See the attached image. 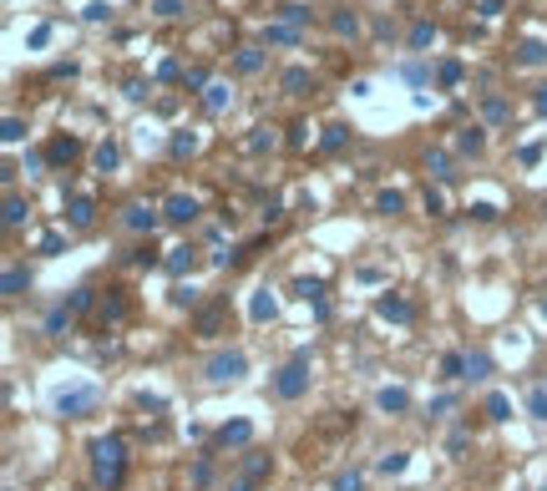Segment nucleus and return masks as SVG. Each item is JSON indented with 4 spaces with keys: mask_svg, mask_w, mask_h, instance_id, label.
<instances>
[{
    "mask_svg": "<svg viewBox=\"0 0 547 491\" xmlns=\"http://www.w3.org/2000/svg\"><path fill=\"white\" fill-rule=\"evenodd\" d=\"M122 471H127V441H122V436L92 441V476H97V486L117 491V486H122Z\"/></svg>",
    "mask_w": 547,
    "mask_h": 491,
    "instance_id": "1",
    "label": "nucleus"
},
{
    "mask_svg": "<svg viewBox=\"0 0 547 491\" xmlns=\"http://www.w3.org/2000/svg\"><path fill=\"white\" fill-rule=\"evenodd\" d=\"M274 390H279L284 400H299L304 390H310V365H304V355H299V360H289V365L274 375Z\"/></svg>",
    "mask_w": 547,
    "mask_h": 491,
    "instance_id": "2",
    "label": "nucleus"
},
{
    "mask_svg": "<svg viewBox=\"0 0 547 491\" xmlns=\"http://www.w3.org/2000/svg\"><path fill=\"white\" fill-rule=\"evenodd\" d=\"M244 370H249V355H244V350H223V355H213V360H208V370H203V375L223 385V380H238Z\"/></svg>",
    "mask_w": 547,
    "mask_h": 491,
    "instance_id": "3",
    "label": "nucleus"
},
{
    "mask_svg": "<svg viewBox=\"0 0 547 491\" xmlns=\"http://www.w3.org/2000/svg\"><path fill=\"white\" fill-rule=\"evenodd\" d=\"M162 218H167V223H193V218H198V198H188V193H172Z\"/></svg>",
    "mask_w": 547,
    "mask_h": 491,
    "instance_id": "4",
    "label": "nucleus"
},
{
    "mask_svg": "<svg viewBox=\"0 0 547 491\" xmlns=\"http://www.w3.org/2000/svg\"><path fill=\"white\" fill-rule=\"evenodd\" d=\"M122 223L132 228V233H152V228H158V213H152L147 203H127V213H122Z\"/></svg>",
    "mask_w": 547,
    "mask_h": 491,
    "instance_id": "5",
    "label": "nucleus"
},
{
    "mask_svg": "<svg viewBox=\"0 0 547 491\" xmlns=\"http://www.w3.org/2000/svg\"><path fill=\"white\" fill-rule=\"evenodd\" d=\"M375 314L390 319V325H406V319H410V304H406L401 294H380V299H375Z\"/></svg>",
    "mask_w": 547,
    "mask_h": 491,
    "instance_id": "6",
    "label": "nucleus"
},
{
    "mask_svg": "<svg viewBox=\"0 0 547 491\" xmlns=\"http://www.w3.org/2000/svg\"><path fill=\"white\" fill-rule=\"evenodd\" d=\"M76 157H81V142H76V137H56V142L46 147V162H51V167H67V162H76Z\"/></svg>",
    "mask_w": 547,
    "mask_h": 491,
    "instance_id": "7",
    "label": "nucleus"
},
{
    "mask_svg": "<svg viewBox=\"0 0 547 491\" xmlns=\"http://www.w3.org/2000/svg\"><path fill=\"white\" fill-rule=\"evenodd\" d=\"M97 405V390H71V395H56V411L61 415H81V411H92Z\"/></svg>",
    "mask_w": 547,
    "mask_h": 491,
    "instance_id": "8",
    "label": "nucleus"
},
{
    "mask_svg": "<svg viewBox=\"0 0 547 491\" xmlns=\"http://www.w3.org/2000/svg\"><path fill=\"white\" fill-rule=\"evenodd\" d=\"M223 325H228V304H208V309L198 314V334H203V339H213Z\"/></svg>",
    "mask_w": 547,
    "mask_h": 491,
    "instance_id": "9",
    "label": "nucleus"
},
{
    "mask_svg": "<svg viewBox=\"0 0 547 491\" xmlns=\"http://www.w3.org/2000/svg\"><path fill=\"white\" fill-rule=\"evenodd\" d=\"M249 436H254V425H249V420H228V425H223V431H218L213 441L228 451V446H249Z\"/></svg>",
    "mask_w": 547,
    "mask_h": 491,
    "instance_id": "10",
    "label": "nucleus"
},
{
    "mask_svg": "<svg viewBox=\"0 0 547 491\" xmlns=\"http://www.w3.org/2000/svg\"><path fill=\"white\" fill-rule=\"evenodd\" d=\"M269 471H274V461H269L264 451H249V456H244V471H238V476H244V481H254V486H258V481H264Z\"/></svg>",
    "mask_w": 547,
    "mask_h": 491,
    "instance_id": "11",
    "label": "nucleus"
},
{
    "mask_svg": "<svg viewBox=\"0 0 547 491\" xmlns=\"http://www.w3.org/2000/svg\"><path fill=\"white\" fill-rule=\"evenodd\" d=\"M330 31H335V36H349V41H355V36H360V15L349 10V6L330 10Z\"/></svg>",
    "mask_w": 547,
    "mask_h": 491,
    "instance_id": "12",
    "label": "nucleus"
},
{
    "mask_svg": "<svg viewBox=\"0 0 547 491\" xmlns=\"http://www.w3.org/2000/svg\"><path fill=\"white\" fill-rule=\"evenodd\" d=\"M67 218H71L76 228H86V223L97 218V203L86 198V193H71V203H67Z\"/></svg>",
    "mask_w": 547,
    "mask_h": 491,
    "instance_id": "13",
    "label": "nucleus"
},
{
    "mask_svg": "<svg viewBox=\"0 0 547 491\" xmlns=\"http://www.w3.org/2000/svg\"><path fill=\"white\" fill-rule=\"evenodd\" d=\"M233 71H244V76L264 71V46H238V56H233Z\"/></svg>",
    "mask_w": 547,
    "mask_h": 491,
    "instance_id": "14",
    "label": "nucleus"
},
{
    "mask_svg": "<svg viewBox=\"0 0 547 491\" xmlns=\"http://www.w3.org/2000/svg\"><path fill=\"white\" fill-rule=\"evenodd\" d=\"M517 66H547V41H522L517 46Z\"/></svg>",
    "mask_w": 547,
    "mask_h": 491,
    "instance_id": "15",
    "label": "nucleus"
},
{
    "mask_svg": "<svg viewBox=\"0 0 547 491\" xmlns=\"http://www.w3.org/2000/svg\"><path fill=\"white\" fill-rule=\"evenodd\" d=\"M481 117H487L492 127H501V122H507V117H512V106H507V101H501L497 92H487V97H481Z\"/></svg>",
    "mask_w": 547,
    "mask_h": 491,
    "instance_id": "16",
    "label": "nucleus"
},
{
    "mask_svg": "<svg viewBox=\"0 0 547 491\" xmlns=\"http://www.w3.org/2000/svg\"><path fill=\"white\" fill-rule=\"evenodd\" d=\"M279 87L289 92V97H304V87H310V71H304V66H289V71L279 76Z\"/></svg>",
    "mask_w": 547,
    "mask_h": 491,
    "instance_id": "17",
    "label": "nucleus"
},
{
    "mask_svg": "<svg viewBox=\"0 0 547 491\" xmlns=\"http://www.w3.org/2000/svg\"><path fill=\"white\" fill-rule=\"evenodd\" d=\"M406 405H410V395H406L401 385H385V390H380V411H390V415H401Z\"/></svg>",
    "mask_w": 547,
    "mask_h": 491,
    "instance_id": "18",
    "label": "nucleus"
},
{
    "mask_svg": "<svg viewBox=\"0 0 547 491\" xmlns=\"http://www.w3.org/2000/svg\"><path fill=\"white\" fill-rule=\"evenodd\" d=\"M26 198H20V193H6V228H20V223H26Z\"/></svg>",
    "mask_w": 547,
    "mask_h": 491,
    "instance_id": "19",
    "label": "nucleus"
},
{
    "mask_svg": "<svg viewBox=\"0 0 547 491\" xmlns=\"http://www.w3.org/2000/svg\"><path fill=\"white\" fill-rule=\"evenodd\" d=\"M431 41H436V20H415L410 26V51H426Z\"/></svg>",
    "mask_w": 547,
    "mask_h": 491,
    "instance_id": "20",
    "label": "nucleus"
},
{
    "mask_svg": "<svg viewBox=\"0 0 547 491\" xmlns=\"http://www.w3.org/2000/svg\"><path fill=\"white\" fill-rule=\"evenodd\" d=\"M0 289H6V299L26 294V289H31V273H26V269H6V284H0Z\"/></svg>",
    "mask_w": 547,
    "mask_h": 491,
    "instance_id": "21",
    "label": "nucleus"
},
{
    "mask_svg": "<svg viewBox=\"0 0 547 491\" xmlns=\"http://www.w3.org/2000/svg\"><path fill=\"white\" fill-rule=\"evenodd\" d=\"M92 157H97V167H102V173H112V167H117V157H122V152H117V142L106 137V142H97V152H92Z\"/></svg>",
    "mask_w": 547,
    "mask_h": 491,
    "instance_id": "22",
    "label": "nucleus"
},
{
    "mask_svg": "<svg viewBox=\"0 0 547 491\" xmlns=\"http://www.w3.org/2000/svg\"><path fill=\"white\" fill-rule=\"evenodd\" d=\"M456 147H462V152H481V147H487V137H481V127H462V137H456Z\"/></svg>",
    "mask_w": 547,
    "mask_h": 491,
    "instance_id": "23",
    "label": "nucleus"
},
{
    "mask_svg": "<svg viewBox=\"0 0 547 491\" xmlns=\"http://www.w3.org/2000/svg\"><path fill=\"white\" fill-rule=\"evenodd\" d=\"M487 370H492V355H487V350H471V355H466V375H471V380H487Z\"/></svg>",
    "mask_w": 547,
    "mask_h": 491,
    "instance_id": "24",
    "label": "nucleus"
},
{
    "mask_svg": "<svg viewBox=\"0 0 547 491\" xmlns=\"http://www.w3.org/2000/svg\"><path fill=\"white\" fill-rule=\"evenodd\" d=\"M228 101H233V92H228V87H218V81H213V87L203 92V106H208V112H223Z\"/></svg>",
    "mask_w": 547,
    "mask_h": 491,
    "instance_id": "25",
    "label": "nucleus"
},
{
    "mask_svg": "<svg viewBox=\"0 0 547 491\" xmlns=\"http://www.w3.org/2000/svg\"><path fill=\"white\" fill-rule=\"evenodd\" d=\"M147 10H152V15H162V20H178V15L188 10V0H152Z\"/></svg>",
    "mask_w": 547,
    "mask_h": 491,
    "instance_id": "26",
    "label": "nucleus"
},
{
    "mask_svg": "<svg viewBox=\"0 0 547 491\" xmlns=\"http://www.w3.org/2000/svg\"><path fill=\"white\" fill-rule=\"evenodd\" d=\"M294 294H299V299H314V304L324 309V284H319V279H294Z\"/></svg>",
    "mask_w": 547,
    "mask_h": 491,
    "instance_id": "27",
    "label": "nucleus"
},
{
    "mask_svg": "<svg viewBox=\"0 0 547 491\" xmlns=\"http://www.w3.org/2000/svg\"><path fill=\"white\" fill-rule=\"evenodd\" d=\"M436 81L451 92V87H462V61H441V71H436Z\"/></svg>",
    "mask_w": 547,
    "mask_h": 491,
    "instance_id": "28",
    "label": "nucleus"
},
{
    "mask_svg": "<svg viewBox=\"0 0 547 491\" xmlns=\"http://www.w3.org/2000/svg\"><path fill=\"white\" fill-rule=\"evenodd\" d=\"M122 309H127V299H122V294L112 289V299L102 304V314H97V319H102V325H112V319H122Z\"/></svg>",
    "mask_w": 547,
    "mask_h": 491,
    "instance_id": "29",
    "label": "nucleus"
},
{
    "mask_svg": "<svg viewBox=\"0 0 547 491\" xmlns=\"http://www.w3.org/2000/svg\"><path fill=\"white\" fill-rule=\"evenodd\" d=\"M426 173L431 178H451V157L446 152H426Z\"/></svg>",
    "mask_w": 547,
    "mask_h": 491,
    "instance_id": "30",
    "label": "nucleus"
},
{
    "mask_svg": "<svg viewBox=\"0 0 547 491\" xmlns=\"http://www.w3.org/2000/svg\"><path fill=\"white\" fill-rule=\"evenodd\" d=\"M441 375L446 380H466V355H446L441 360Z\"/></svg>",
    "mask_w": 547,
    "mask_h": 491,
    "instance_id": "31",
    "label": "nucleus"
},
{
    "mask_svg": "<svg viewBox=\"0 0 547 491\" xmlns=\"http://www.w3.org/2000/svg\"><path fill=\"white\" fill-rule=\"evenodd\" d=\"M375 466H380V476H401V471H406V451H390V456H380Z\"/></svg>",
    "mask_w": 547,
    "mask_h": 491,
    "instance_id": "32",
    "label": "nucleus"
},
{
    "mask_svg": "<svg viewBox=\"0 0 547 491\" xmlns=\"http://www.w3.org/2000/svg\"><path fill=\"white\" fill-rule=\"evenodd\" d=\"M183 87H188V92H208V87H213V81H208V66H193V71L183 76Z\"/></svg>",
    "mask_w": 547,
    "mask_h": 491,
    "instance_id": "33",
    "label": "nucleus"
},
{
    "mask_svg": "<svg viewBox=\"0 0 547 491\" xmlns=\"http://www.w3.org/2000/svg\"><path fill=\"white\" fill-rule=\"evenodd\" d=\"M345 142H349V127H340V122H335V127H324V147H330V152H340Z\"/></svg>",
    "mask_w": 547,
    "mask_h": 491,
    "instance_id": "34",
    "label": "nucleus"
},
{
    "mask_svg": "<svg viewBox=\"0 0 547 491\" xmlns=\"http://www.w3.org/2000/svg\"><path fill=\"white\" fill-rule=\"evenodd\" d=\"M0 137H6V142L15 147L20 137H26V122H20V117H6V127H0Z\"/></svg>",
    "mask_w": 547,
    "mask_h": 491,
    "instance_id": "35",
    "label": "nucleus"
},
{
    "mask_svg": "<svg viewBox=\"0 0 547 491\" xmlns=\"http://www.w3.org/2000/svg\"><path fill=\"white\" fill-rule=\"evenodd\" d=\"M279 20H284V26H304L310 10H304V6H279Z\"/></svg>",
    "mask_w": 547,
    "mask_h": 491,
    "instance_id": "36",
    "label": "nucleus"
},
{
    "mask_svg": "<svg viewBox=\"0 0 547 491\" xmlns=\"http://www.w3.org/2000/svg\"><path fill=\"white\" fill-rule=\"evenodd\" d=\"M167 269H172V273L193 269V248H172V253H167Z\"/></svg>",
    "mask_w": 547,
    "mask_h": 491,
    "instance_id": "37",
    "label": "nucleus"
},
{
    "mask_svg": "<svg viewBox=\"0 0 547 491\" xmlns=\"http://www.w3.org/2000/svg\"><path fill=\"white\" fill-rule=\"evenodd\" d=\"M507 411H512L507 395H487V415H492V420H507Z\"/></svg>",
    "mask_w": 547,
    "mask_h": 491,
    "instance_id": "38",
    "label": "nucleus"
},
{
    "mask_svg": "<svg viewBox=\"0 0 547 491\" xmlns=\"http://www.w3.org/2000/svg\"><path fill=\"white\" fill-rule=\"evenodd\" d=\"M269 41H274V46H294L299 31H294V26H269Z\"/></svg>",
    "mask_w": 547,
    "mask_h": 491,
    "instance_id": "39",
    "label": "nucleus"
},
{
    "mask_svg": "<svg viewBox=\"0 0 547 491\" xmlns=\"http://www.w3.org/2000/svg\"><path fill=\"white\" fill-rule=\"evenodd\" d=\"M254 319L264 325V319H274V299L269 294H254Z\"/></svg>",
    "mask_w": 547,
    "mask_h": 491,
    "instance_id": "40",
    "label": "nucleus"
},
{
    "mask_svg": "<svg viewBox=\"0 0 547 491\" xmlns=\"http://www.w3.org/2000/svg\"><path fill=\"white\" fill-rule=\"evenodd\" d=\"M527 411H532L537 420H547V390H542V385H537V390L527 395Z\"/></svg>",
    "mask_w": 547,
    "mask_h": 491,
    "instance_id": "41",
    "label": "nucleus"
},
{
    "mask_svg": "<svg viewBox=\"0 0 547 491\" xmlns=\"http://www.w3.org/2000/svg\"><path fill=\"white\" fill-rule=\"evenodd\" d=\"M335 491H360V471H335Z\"/></svg>",
    "mask_w": 547,
    "mask_h": 491,
    "instance_id": "42",
    "label": "nucleus"
},
{
    "mask_svg": "<svg viewBox=\"0 0 547 491\" xmlns=\"http://www.w3.org/2000/svg\"><path fill=\"white\" fill-rule=\"evenodd\" d=\"M193 147H198V137H193V132H178V137H172V157H188Z\"/></svg>",
    "mask_w": 547,
    "mask_h": 491,
    "instance_id": "43",
    "label": "nucleus"
},
{
    "mask_svg": "<svg viewBox=\"0 0 547 491\" xmlns=\"http://www.w3.org/2000/svg\"><path fill=\"white\" fill-rule=\"evenodd\" d=\"M67 325H71V309H67V304H61V309H51V319H46V329H51V334H61V329H67Z\"/></svg>",
    "mask_w": 547,
    "mask_h": 491,
    "instance_id": "44",
    "label": "nucleus"
},
{
    "mask_svg": "<svg viewBox=\"0 0 547 491\" xmlns=\"http://www.w3.org/2000/svg\"><path fill=\"white\" fill-rule=\"evenodd\" d=\"M375 208H380V213H401V208H406V198H401V193H380V198H375Z\"/></svg>",
    "mask_w": 547,
    "mask_h": 491,
    "instance_id": "45",
    "label": "nucleus"
},
{
    "mask_svg": "<svg viewBox=\"0 0 547 491\" xmlns=\"http://www.w3.org/2000/svg\"><path fill=\"white\" fill-rule=\"evenodd\" d=\"M249 147L258 152V147H274V127H254V137H249Z\"/></svg>",
    "mask_w": 547,
    "mask_h": 491,
    "instance_id": "46",
    "label": "nucleus"
},
{
    "mask_svg": "<svg viewBox=\"0 0 547 491\" xmlns=\"http://www.w3.org/2000/svg\"><path fill=\"white\" fill-rule=\"evenodd\" d=\"M46 41H51V26H36V31L26 36V46H31V51H41V46H46Z\"/></svg>",
    "mask_w": 547,
    "mask_h": 491,
    "instance_id": "47",
    "label": "nucleus"
},
{
    "mask_svg": "<svg viewBox=\"0 0 547 491\" xmlns=\"http://www.w3.org/2000/svg\"><path fill=\"white\" fill-rule=\"evenodd\" d=\"M537 157H542V147H537V142H527V147H522V152H517V162H522V167H532Z\"/></svg>",
    "mask_w": 547,
    "mask_h": 491,
    "instance_id": "48",
    "label": "nucleus"
},
{
    "mask_svg": "<svg viewBox=\"0 0 547 491\" xmlns=\"http://www.w3.org/2000/svg\"><path fill=\"white\" fill-rule=\"evenodd\" d=\"M36 248H41V253H61V233H41Z\"/></svg>",
    "mask_w": 547,
    "mask_h": 491,
    "instance_id": "49",
    "label": "nucleus"
},
{
    "mask_svg": "<svg viewBox=\"0 0 547 491\" xmlns=\"http://www.w3.org/2000/svg\"><path fill=\"white\" fill-rule=\"evenodd\" d=\"M86 304H92V289H76V294L67 299V309H71V314H76V309H86Z\"/></svg>",
    "mask_w": 547,
    "mask_h": 491,
    "instance_id": "50",
    "label": "nucleus"
},
{
    "mask_svg": "<svg viewBox=\"0 0 547 491\" xmlns=\"http://www.w3.org/2000/svg\"><path fill=\"white\" fill-rule=\"evenodd\" d=\"M426 213H446V198L436 193V187H426Z\"/></svg>",
    "mask_w": 547,
    "mask_h": 491,
    "instance_id": "51",
    "label": "nucleus"
},
{
    "mask_svg": "<svg viewBox=\"0 0 547 491\" xmlns=\"http://www.w3.org/2000/svg\"><path fill=\"white\" fill-rule=\"evenodd\" d=\"M476 15H487V20L501 15V0H476Z\"/></svg>",
    "mask_w": 547,
    "mask_h": 491,
    "instance_id": "52",
    "label": "nucleus"
},
{
    "mask_svg": "<svg viewBox=\"0 0 547 491\" xmlns=\"http://www.w3.org/2000/svg\"><path fill=\"white\" fill-rule=\"evenodd\" d=\"M132 264H147V269H152V264H158V253H152V248H147V243H142V248H137V253H132Z\"/></svg>",
    "mask_w": 547,
    "mask_h": 491,
    "instance_id": "53",
    "label": "nucleus"
},
{
    "mask_svg": "<svg viewBox=\"0 0 547 491\" xmlns=\"http://www.w3.org/2000/svg\"><path fill=\"white\" fill-rule=\"evenodd\" d=\"M122 92H127V97H132V101H142V97H147V87H142V81H137V76H132V81H127V87H122Z\"/></svg>",
    "mask_w": 547,
    "mask_h": 491,
    "instance_id": "54",
    "label": "nucleus"
},
{
    "mask_svg": "<svg viewBox=\"0 0 547 491\" xmlns=\"http://www.w3.org/2000/svg\"><path fill=\"white\" fill-rule=\"evenodd\" d=\"M532 106H537V112L547 117V87H537V97H532Z\"/></svg>",
    "mask_w": 547,
    "mask_h": 491,
    "instance_id": "55",
    "label": "nucleus"
},
{
    "mask_svg": "<svg viewBox=\"0 0 547 491\" xmlns=\"http://www.w3.org/2000/svg\"><path fill=\"white\" fill-rule=\"evenodd\" d=\"M228 491H254V481H244V476H238V481H233Z\"/></svg>",
    "mask_w": 547,
    "mask_h": 491,
    "instance_id": "56",
    "label": "nucleus"
},
{
    "mask_svg": "<svg viewBox=\"0 0 547 491\" xmlns=\"http://www.w3.org/2000/svg\"><path fill=\"white\" fill-rule=\"evenodd\" d=\"M542 314H547V299H542Z\"/></svg>",
    "mask_w": 547,
    "mask_h": 491,
    "instance_id": "57",
    "label": "nucleus"
}]
</instances>
